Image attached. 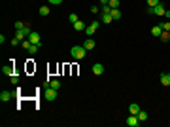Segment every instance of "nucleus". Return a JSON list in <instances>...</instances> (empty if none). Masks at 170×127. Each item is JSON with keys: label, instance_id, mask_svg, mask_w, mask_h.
I'll return each mask as SVG.
<instances>
[{"label": "nucleus", "instance_id": "9b49d317", "mask_svg": "<svg viewBox=\"0 0 170 127\" xmlns=\"http://www.w3.org/2000/svg\"><path fill=\"white\" fill-rule=\"evenodd\" d=\"M11 97H13V93H9V91H2V93H0V101H2V103L9 101Z\"/></svg>", "mask_w": 170, "mask_h": 127}, {"label": "nucleus", "instance_id": "aec40b11", "mask_svg": "<svg viewBox=\"0 0 170 127\" xmlns=\"http://www.w3.org/2000/svg\"><path fill=\"white\" fill-rule=\"evenodd\" d=\"M138 120L140 122H146V120H148V112H146V110H140L138 112Z\"/></svg>", "mask_w": 170, "mask_h": 127}, {"label": "nucleus", "instance_id": "1a4fd4ad", "mask_svg": "<svg viewBox=\"0 0 170 127\" xmlns=\"http://www.w3.org/2000/svg\"><path fill=\"white\" fill-rule=\"evenodd\" d=\"M2 72H4L6 76H13V65H4V67H2Z\"/></svg>", "mask_w": 170, "mask_h": 127}, {"label": "nucleus", "instance_id": "9d476101", "mask_svg": "<svg viewBox=\"0 0 170 127\" xmlns=\"http://www.w3.org/2000/svg\"><path fill=\"white\" fill-rule=\"evenodd\" d=\"M161 84H163L165 87H168V86H170V74H166V72H163V74H161Z\"/></svg>", "mask_w": 170, "mask_h": 127}, {"label": "nucleus", "instance_id": "7c9ffc66", "mask_svg": "<svg viewBox=\"0 0 170 127\" xmlns=\"http://www.w3.org/2000/svg\"><path fill=\"white\" fill-rule=\"evenodd\" d=\"M91 12H93V14H98L100 8H98V6H91Z\"/></svg>", "mask_w": 170, "mask_h": 127}, {"label": "nucleus", "instance_id": "f257e3e1", "mask_svg": "<svg viewBox=\"0 0 170 127\" xmlns=\"http://www.w3.org/2000/svg\"><path fill=\"white\" fill-rule=\"evenodd\" d=\"M70 55L76 61H81L85 55H87V50H85L83 46H74V48H70Z\"/></svg>", "mask_w": 170, "mask_h": 127}, {"label": "nucleus", "instance_id": "f704fd0d", "mask_svg": "<svg viewBox=\"0 0 170 127\" xmlns=\"http://www.w3.org/2000/svg\"><path fill=\"white\" fill-rule=\"evenodd\" d=\"M98 2H100V4H102V6H106L108 2H110V0H98Z\"/></svg>", "mask_w": 170, "mask_h": 127}, {"label": "nucleus", "instance_id": "4468645a", "mask_svg": "<svg viewBox=\"0 0 170 127\" xmlns=\"http://www.w3.org/2000/svg\"><path fill=\"white\" fill-rule=\"evenodd\" d=\"M165 12H166V8H165V4H159V6H155V15H165Z\"/></svg>", "mask_w": 170, "mask_h": 127}, {"label": "nucleus", "instance_id": "6ab92c4d", "mask_svg": "<svg viewBox=\"0 0 170 127\" xmlns=\"http://www.w3.org/2000/svg\"><path fill=\"white\" fill-rule=\"evenodd\" d=\"M38 14L40 15H49V6H42V8L38 10Z\"/></svg>", "mask_w": 170, "mask_h": 127}, {"label": "nucleus", "instance_id": "cd10ccee", "mask_svg": "<svg viewBox=\"0 0 170 127\" xmlns=\"http://www.w3.org/2000/svg\"><path fill=\"white\" fill-rule=\"evenodd\" d=\"M47 2H49L51 6H59V4H61V2H63V0H47Z\"/></svg>", "mask_w": 170, "mask_h": 127}, {"label": "nucleus", "instance_id": "72a5a7b5", "mask_svg": "<svg viewBox=\"0 0 170 127\" xmlns=\"http://www.w3.org/2000/svg\"><path fill=\"white\" fill-rule=\"evenodd\" d=\"M165 17H166V19L170 21V10H166V12H165Z\"/></svg>", "mask_w": 170, "mask_h": 127}, {"label": "nucleus", "instance_id": "f03ea898", "mask_svg": "<svg viewBox=\"0 0 170 127\" xmlns=\"http://www.w3.org/2000/svg\"><path fill=\"white\" fill-rule=\"evenodd\" d=\"M57 91L59 89H53V87L47 86V87H45V91H44V99L49 101V103H51V101H55V99H57Z\"/></svg>", "mask_w": 170, "mask_h": 127}, {"label": "nucleus", "instance_id": "393cba45", "mask_svg": "<svg viewBox=\"0 0 170 127\" xmlns=\"http://www.w3.org/2000/svg\"><path fill=\"white\" fill-rule=\"evenodd\" d=\"M159 4H161V0H148V6H151V8H155Z\"/></svg>", "mask_w": 170, "mask_h": 127}, {"label": "nucleus", "instance_id": "6e6552de", "mask_svg": "<svg viewBox=\"0 0 170 127\" xmlns=\"http://www.w3.org/2000/svg\"><path fill=\"white\" fill-rule=\"evenodd\" d=\"M161 34H163V27H161V25H155V27L151 29V36L153 38H159Z\"/></svg>", "mask_w": 170, "mask_h": 127}, {"label": "nucleus", "instance_id": "a878e982", "mask_svg": "<svg viewBox=\"0 0 170 127\" xmlns=\"http://www.w3.org/2000/svg\"><path fill=\"white\" fill-rule=\"evenodd\" d=\"M100 12H102V14H110V12H112V8H110V4H106V6H102V8H100Z\"/></svg>", "mask_w": 170, "mask_h": 127}, {"label": "nucleus", "instance_id": "a211bd4d", "mask_svg": "<svg viewBox=\"0 0 170 127\" xmlns=\"http://www.w3.org/2000/svg\"><path fill=\"white\" fill-rule=\"evenodd\" d=\"M110 15H112L113 19H121V12H119V8H115V10H112L110 12Z\"/></svg>", "mask_w": 170, "mask_h": 127}, {"label": "nucleus", "instance_id": "dca6fc26", "mask_svg": "<svg viewBox=\"0 0 170 127\" xmlns=\"http://www.w3.org/2000/svg\"><path fill=\"white\" fill-rule=\"evenodd\" d=\"M47 86L53 87V89H61V82H59V80H49V82H47Z\"/></svg>", "mask_w": 170, "mask_h": 127}, {"label": "nucleus", "instance_id": "ddd939ff", "mask_svg": "<svg viewBox=\"0 0 170 127\" xmlns=\"http://www.w3.org/2000/svg\"><path fill=\"white\" fill-rule=\"evenodd\" d=\"M74 29H76V31H85V29H87V25H85L81 19H78V21L74 23Z\"/></svg>", "mask_w": 170, "mask_h": 127}, {"label": "nucleus", "instance_id": "473e14b6", "mask_svg": "<svg viewBox=\"0 0 170 127\" xmlns=\"http://www.w3.org/2000/svg\"><path fill=\"white\" fill-rule=\"evenodd\" d=\"M23 27H25V25H23L21 21H17V23H15V29H17V31H19V29H23Z\"/></svg>", "mask_w": 170, "mask_h": 127}, {"label": "nucleus", "instance_id": "4be33fe9", "mask_svg": "<svg viewBox=\"0 0 170 127\" xmlns=\"http://www.w3.org/2000/svg\"><path fill=\"white\" fill-rule=\"evenodd\" d=\"M159 38H161V40H163V42H168V40H170V32H166V31H163V34H161V36H159Z\"/></svg>", "mask_w": 170, "mask_h": 127}, {"label": "nucleus", "instance_id": "7ed1b4c3", "mask_svg": "<svg viewBox=\"0 0 170 127\" xmlns=\"http://www.w3.org/2000/svg\"><path fill=\"white\" fill-rule=\"evenodd\" d=\"M98 25H100L98 21H93L91 25H87V29H85V34H87V38H93V34L98 31Z\"/></svg>", "mask_w": 170, "mask_h": 127}, {"label": "nucleus", "instance_id": "f3484780", "mask_svg": "<svg viewBox=\"0 0 170 127\" xmlns=\"http://www.w3.org/2000/svg\"><path fill=\"white\" fill-rule=\"evenodd\" d=\"M40 46H42V44H32L30 48H28V53H30V55L38 53V50H40Z\"/></svg>", "mask_w": 170, "mask_h": 127}, {"label": "nucleus", "instance_id": "b1692460", "mask_svg": "<svg viewBox=\"0 0 170 127\" xmlns=\"http://www.w3.org/2000/svg\"><path fill=\"white\" fill-rule=\"evenodd\" d=\"M161 27H163V31L170 32V21H165V23H161Z\"/></svg>", "mask_w": 170, "mask_h": 127}, {"label": "nucleus", "instance_id": "423d86ee", "mask_svg": "<svg viewBox=\"0 0 170 127\" xmlns=\"http://www.w3.org/2000/svg\"><path fill=\"white\" fill-rule=\"evenodd\" d=\"M27 38L32 42V44H42V36H40V34H38L36 31H30V34H28Z\"/></svg>", "mask_w": 170, "mask_h": 127}, {"label": "nucleus", "instance_id": "bb28decb", "mask_svg": "<svg viewBox=\"0 0 170 127\" xmlns=\"http://www.w3.org/2000/svg\"><path fill=\"white\" fill-rule=\"evenodd\" d=\"M68 21H70L72 25H74V23L78 21V15H76V14H70V15H68Z\"/></svg>", "mask_w": 170, "mask_h": 127}, {"label": "nucleus", "instance_id": "20e7f679", "mask_svg": "<svg viewBox=\"0 0 170 127\" xmlns=\"http://www.w3.org/2000/svg\"><path fill=\"white\" fill-rule=\"evenodd\" d=\"M125 123L129 127H138L140 125V120H138V116H134V114H129V118L125 120Z\"/></svg>", "mask_w": 170, "mask_h": 127}, {"label": "nucleus", "instance_id": "412c9836", "mask_svg": "<svg viewBox=\"0 0 170 127\" xmlns=\"http://www.w3.org/2000/svg\"><path fill=\"white\" fill-rule=\"evenodd\" d=\"M30 46H32V42L28 40V38H25V40L21 42V48H25V50H28V48H30Z\"/></svg>", "mask_w": 170, "mask_h": 127}, {"label": "nucleus", "instance_id": "2f4dec72", "mask_svg": "<svg viewBox=\"0 0 170 127\" xmlns=\"http://www.w3.org/2000/svg\"><path fill=\"white\" fill-rule=\"evenodd\" d=\"M11 84H19V78H17V74H13V76H11Z\"/></svg>", "mask_w": 170, "mask_h": 127}, {"label": "nucleus", "instance_id": "f8f14e48", "mask_svg": "<svg viewBox=\"0 0 170 127\" xmlns=\"http://www.w3.org/2000/svg\"><path fill=\"white\" fill-rule=\"evenodd\" d=\"M138 112H140V105L132 103V105L129 106V114H134V116H138Z\"/></svg>", "mask_w": 170, "mask_h": 127}, {"label": "nucleus", "instance_id": "5701e85b", "mask_svg": "<svg viewBox=\"0 0 170 127\" xmlns=\"http://www.w3.org/2000/svg\"><path fill=\"white\" fill-rule=\"evenodd\" d=\"M108 4H110V8H112V10H115V8H119V0H110Z\"/></svg>", "mask_w": 170, "mask_h": 127}, {"label": "nucleus", "instance_id": "c85d7f7f", "mask_svg": "<svg viewBox=\"0 0 170 127\" xmlns=\"http://www.w3.org/2000/svg\"><path fill=\"white\" fill-rule=\"evenodd\" d=\"M149 15H155V8H151V6H148V10H146Z\"/></svg>", "mask_w": 170, "mask_h": 127}, {"label": "nucleus", "instance_id": "2eb2a0df", "mask_svg": "<svg viewBox=\"0 0 170 127\" xmlns=\"http://www.w3.org/2000/svg\"><path fill=\"white\" fill-rule=\"evenodd\" d=\"M100 21H102V23H106V25H110V23L113 21V17H112L110 14H102V17H100Z\"/></svg>", "mask_w": 170, "mask_h": 127}, {"label": "nucleus", "instance_id": "c756f323", "mask_svg": "<svg viewBox=\"0 0 170 127\" xmlns=\"http://www.w3.org/2000/svg\"><path fill=\"white\" fill-rule=\"evenodd\" d=\"M21 44V40H19V38H11V46H19Z\"/></svg>", "mask_w": 170, "mask_h": 127}, {"label": "nucleus", "instance_id": "39448f33", "mask_svg": "<svg viewBox=\"0 0 170 127\" xmlns=\"http://www.w3.org/2000/svg\"><path fill=\"white\" fill-rule=\"evenodd\" d=\"M91 70H93L94 76H102V74H104V65H102V63H94Z\"/></svg>", "mask_w": 170, "mask_h": 127}, {"label": "nucleus", "instance_id": "0eeeda50", "mask_svg": "<svg viewBox=\"0 0 170 127\" xmlns=\"http://www.w3.org/2000/svg\"><path fill=\"white\" fill-rule=\"evenodd\" d=\"M81 46H83V48H85L87 51H91V50H94V46H96V44H94V40H93V38H87V40H85Z\"/></svg>", "mask_w": 170, "mask_h": 127}]
</instances>
